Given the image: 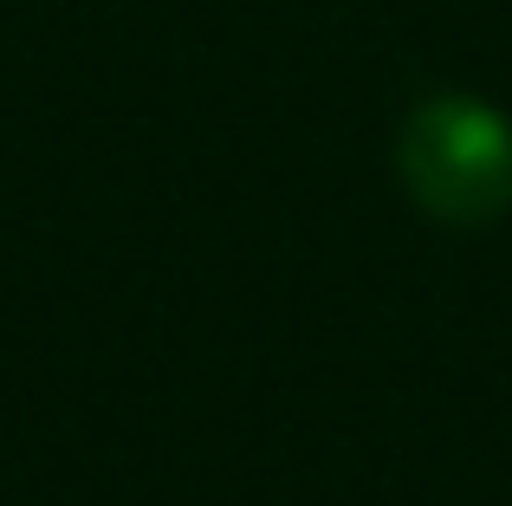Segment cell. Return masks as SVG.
<instances>
[{"label": "cell", "instance_id": "1", "mask_svg": "<svg viewBox=\"0 0 512 506\" xmlns=\"http://www.w3.org/2000/svg\"><path fill=\"white\" fill-rule=\"evenodd\" d=\"M396 163L409 195L435 221L487 228L512 202V117L467 91H435L409 111Z\"/></svg>", "mask_w": 512, "mask_h": 506}]
</instances>
